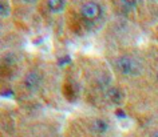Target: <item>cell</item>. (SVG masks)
Returning a JSON list of instances; mask_svg holds the SVG:
<instances>
[{"instance_id": "7", "label": "cell", "mask_w": 158, "mask_h": 137, "mask_svg": "<svg viewBox=\"0 0 158 137\" xmlns=\"http://www.w3.org/2000/svg\"><path fill=\"white\" fill-rule=\"evenodd\" d=\"M10 6L8 3H6L4 0H3L2 3H0V12H2V16H8L10 15Z\"/></svg>"}, {"instance_id": "5", "label": "cell", "mask_w": 158, "mask_h": 137, "mask_svg": "<svg viewBox=\"0 0 158 137\" xmlns=\"http://www.w3.org/2000/svg\"><path fill=\"white\" fill-rule=\"evenodd\" d=\"M47 6L52 12H60L64 10L66 6V0H47Z\"/></svg>"}, {"instance_id": "9", "label": "cell", "mask_w": 158, "mask_h": 137, "mask_svg": "<svg viewBox=\"0 0 158 137\" xmlns=\"http://www.w3.org/2000/svg\"><path fill=\"white\" fill-rule=\"evenodd\" d=\"M117 115H118V116H119V117H121V119H125V116H126V115H125V113H123V112H122V111H117Z\"/></svg>"}, {"instance_id": "11", "label": "cell", "mask_w": 158, "mask_h": 137, "mask_svg": "<svg viewBox=\"0 0 158 137\" xmlns=\"http://www.w3.org/2000/svg\"><path fill=\"white\" fill-rule=\"evenodd\" d=\"M24 2H26V3H35L36 0H24Z\"/></svg>"}, {"instance_id": "3", "label": "cell", "mask_w": 158, "mask_h": 137, "mask_svg": "<svg viewBox=\"0 0 158 137\" xmlns=\"http://www.w3.org/2000/svg\"><path fill=\"white\" fill-rule=\"evenodd\" d=\"M40 81H42V76L39 75L38 72H30L28 75L26 76V79H24V84H26V87L28 89L34 91V89H36L39 87Z\"/></svg>"}, {"instance_id": "1", "label": "cell", "mask_w": 158, "mask_h": 137, "mask_svg": "<svg viewBox=\"0 0 158 137\" xmlns=\"http://www.w3.org/2000/svg\"><path fill=\"white\" fill-rule=\"evenodd\" d=\"M115 65L123 75L134 76L139 73V64L129 56H121L115 60Z\"/></svg>"}, {"instance_id": "2", "label": "cell", "mask_w": 158, "mask_h": 137, "mask_svg": "<svg viewBox=\"0 0 158 137\" xmlns=\"http://www.w3.org/2000/svg\"><path fill=\"white\" fill-rule=\"evenodd\" d=\"M81 15L86 20H97L102 16V8L95 2H87L82 6Z\"/></svg>"}, {"instance_id": "10", "label": "cell", "mask_w": 158, "mask_h": 137, "mask_svg": "<svg viewBox=\"0 0 158 137\" xmlns=\"http://www.w3.org/2000/svg\"><path fill=\"white\" fill-rule=\"evenodd\" d=\"M66 61H70V57H64L63 60H60V64H63V63H66Z\"/></svg>"}, {"instance_id": "8", "label": "cell", "mask_w": 158, "mask_h": 137, "mask_svg": "<svg viewBox=\"0 0 158 137\" xmlns=\"http://www.w3.org/2000/svg\"><path fill=\"white\" fill-rule=\"evenodd\" d=\"M121 2L123 3L125 6H127V7H134V6H137L138 0H121Z\"/></svg>"}, {"instance_id": "6", "label": "cell", "mask_w": 158, "mask_h": 137, "mask_svg": "<svg viewBox=\"0 0 158 137\" xmlns=\"http://www.w3.org/2000/svg\"><path fill=\"white\" fill-rule=\"evenodd\" d=\"M107 128H109V125H107V123H106L105 120H102V119L94 120V123H93V131L94 132L102 135V133H105L106 131H107Z\"/></svg>"}, {"instance_id": "4", "label": "cell", "mask_w": 158, "mask_h": 137, "mask_svg": "<svg viewBox=\"0 0 158 137\" xmlns=\"http://www.w3.org/2000/svg\"><path fill=\"white\" fill-rule=\"evenodd\" d=\"M107 99L114 104H119V103H122V100H123V92H122L119 88L114 87L111 89H109Z\"/></svg>"}]
</instances>
